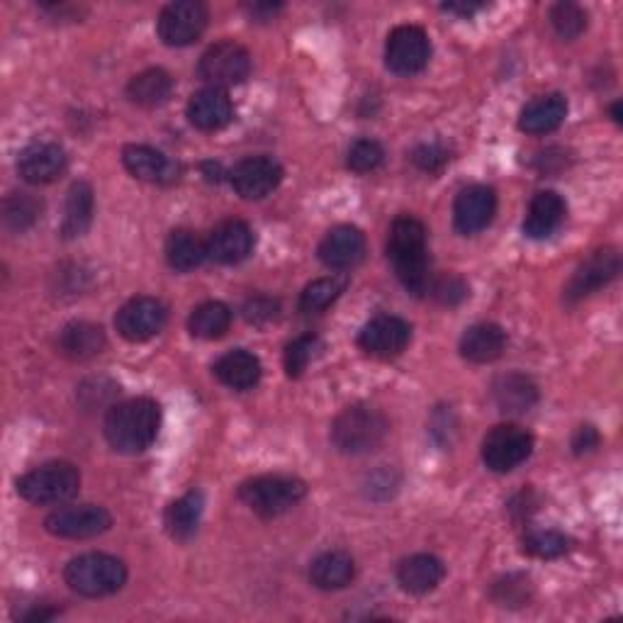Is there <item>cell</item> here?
<instances>
[{"label": "cell", "instance_id": "obj_41", "mask_svg": "<svg viewBox=\"0 0 623 623\" xmlns=\"http://www.w3.org/2000/svg\"><path fill=\"white\" fill-rule=\"evenodd\" d=\"M278 314H281V302L269 295L249 298L244 304H241V316L253 326L271 324L278 320Z\"/></svg>", "mask_w": 623, "mask_h": 623}, {"label": "cell", "instance_id": "obj_19", "mask_svg": "<svg viewBox=\"0 0 623 623\" xmlns=\"http://www.w3.org/2000/svg\"><path fill=\"white\" fill-rule=\"evenodd\" d=\"M208 257L222 265H234L251 257L253 232L247 222L227 220L212 229L208 237Z\"/></svg>", "mask_w": 623, "mask_h": 623}, {"label": "cell", "instance_id": "obj_10", "mask_svg": "<svg viewBox=\"0 0 623 623\" xmlns=\"http://www.w3.org/2000/svg\"><path fill=\"white\" fill-rule=\"evenodd\" d=\"M431 59L429 34L416 24H400L385 42V67L398 76L422 71Z\"/></svg>", "mask_w": 623, "mask_h": 623}, {"label": "cell", "instance_id": "obj_42", "mask_svg": "<svg viewBox=\"0 0 623 623\" xmlns=\"http://www.w3.org/2000/svg\"><path fill=\"white\" fill-rule=\"evenodd\" d=\"M494 600H498L502 606H521L529 602L531 596V584L526 577H519V575H510L500 580L494 584Z\"/></svg>", "mask_w": 623, "mask_h": 623}, {"label": "cell", "instance_id": "obj_25", "mask_svg": "<svg viewBox=\"0 0 623 623\" xmlns=\"http://www.w3.org/2000/svg\"><path fill=\"white\" fill-rule=\"evenodd\" d=\"M103 326L91 322H71L61 329L59 334V353L67 355L69 361H91L105 349Z\"/></svg>", "mask_w": 623, "mask_h": 623}, {"label": "cell", "instance_id": "obj_7", "mask_svg": "<svg viewBox=\"0 0 623 623\" xmlns=\"http://www.w3.org/2000/svg\"><path fill=\"white\" fill-rule=\"evenodd\" d=\"M251 73V54L244 47L232 40L212 44L198 61V76L208 83V88L239 86L249 79Z\"/></svg>", "mask_w": 623, "mask_h": 623}, {"label": "cell", "instance_id": "obj_49", "mask_svg": "<svg viewBox=\"0 0 623 623\" xmlns=\"http://www.w3.org/2000/svg\"><path fill=\"white\" fill-rule=\"evenodd\" d=\"M612 118H614L616 124H621V103H614V105H612Z\"/></svg>", "mask_w": 623, "mask_h": 623}, {"label": "cell", "instance_id": "obj_38", "mask_svg": "<svg viewBox=\"0 0 623 623\" xmlns=\"http://www.w3.org/2000/svg\"><path fill=\"white\" fill-rule=\"evenodd\" d=\"M320 351H322V339L316 334H302L298 339H292L285 346V355H283L285 373L290 378H300L304 371H308V365L316 359V353Z\"/></svg>", "mask_w": 623, "mask_h": 623}, {"label": "cell", "instance_id": "obj_6", "mask_svg": "<svg viewBox=\"0 0 623 623\" xmlns=\"http://www.w3.org/2000/svg\"><path fill=\"white\" fill-rule=\"evenodd\" d=\"M81 473L67 461H52L18 480V494L30 504H61L79 494Z\"/></svg>", "mask_w": 623, "mask_h": 623}, {"label": "cell", "instance_id": "obj_48", "mask_svg": "<svg viewBox=\"0 0 623 623\" xmlns=\"http://www.w3.org/2000/svg\"><path fill=\"white\" fill-rule=\"evenodd\" d=\"M482 3H446L443 6V10L446 12H453V16H461V18H470V16H475V12H480Z\"/></svg>", "mask_w": 623, "mask_h": 623}, {"label": "cell", "instance_id": "obj_40", "mask_svg": "<svg viewBox=\"0 0 623 623\" xmlns=\"http://www.w3.org/2000/svg\"><path fill=\"white\" fill-rule=\"evenodd\" d=\"M385 161V149L375 139H359L353 142L349 154H346V167L355 173H371L383 167Z\"/></svg>", "mask_w": 623, "mask_h": 623}, {"label": "cell", "instance_id": "obj_9", "mask_svg": "<svg viewBox=\"0 0 623 623\" xmlns=\"http://www.w3.org/2000/svg\"><path fill=\"white\" fill-rule=\"evenodd\" d=\"M210 20L208 8L200 0H178L161 10L157 32L167 47H188L205 32Z\"/></svg>", "mask_w": 623, "mask_h": 623}, {"label": "cell", "instance_id": "obj_23", "mask_svg": "<svg viewBox=\"0 0 623 623\" xmlns=\"http://www.w3.org/2000/svg\"><path fill=\"white\" fill-rule=\"evenodd\" d=\"M565 200L555 190H541L531 198L524 220V234L529 239H549L565 220Z\"/></svg>", "mask_w": 623, "mask_h": 623}, {"label": "cell", "instance_id": "obj_17", "mask_svg": "<svg viewBox=\"0 0 623 623\" xmlns=\"http://www.w3.org/2000/svg\"><path fill=\"white\" fill-rule=\"evenodd\" d=\"M316 253H320V261L326 269L349 271L353 265H359L365 257V237L361 229L351 224H339L329 229Z\"/></svg>", "mask_w": 623, "mask_h": 623}, {"label": "cell", "instance_id": "obj_11", "mask_svg": "<svg viewBox=\"0 0 623 623\" xmlns=\"http://www.w3.org/2000/svg\"><path fill=\"white\" fill-rule=\"evenodd\" d=\"M112 526V516L105 506L98 504H79L63 506L44 519V529L57 539L83 541L105 533Z\"/></svg>", "mask_w": 623, "mask_h": 623}, {"label": "cell", "instance_id": "obj_35", "mask_svg": "<svg viewBox=\"0 0 623 623\" xmlns=\"http://www.w3.org/2000/svg\"><path fill=\"white\" fill-rule=\"evenodd\" d=\"M42 218V200L32 193H10L3 202V227L12 234H24Z\"/></svg>", "mask_w": 623, "mask_h": 623}, {"label": "cell", "instance_id": "obj_5", "mask_svg": "<svg viewBox=\"0 0 623 623\" xmlns=\"http://www.w3.org/2000/svg\"><path fill=\"white\" fill-rule=\"evenodd\" d=\"M304 494H308V485L290 475H261L247 480L244 485L239 488V500L244 502L253 514L263 519L288 514L292 506H298L304 500Z\"/></svg>", "mask_w": 623, "mask_h": 623}, {"label": "cell", "instance_id": "obj_21", "mask_svg": "<svg viewBox=\"0 0 623 623\" xmlns=\"http://www.w3.org/2000/svg\"><path fill=\"white\" fill-rule=\"evenodd\" d=\"M567 118V100L561 93L533 98L519 114V130L526 134L555 132Z\"/></svg>", "mask_w": 623, "mask_h": 623}, {"label": "cell", "instance_id": "obj_13", "mask_svg": "<svg viewBox=\"0 0 623 623\" xmlns=\"http://www.w3.org/2000/svg\"><path fill=\"white\" fill-rule=\"evenodd\" d=\"M619 273H621V253L612 247L596 249L592 257L584 259L577 265V271L572 273L570 283L565 288V302L572 304L584 300L587 295H592V292L616 281Z\"/></svg>", "mask_w": 623, "mask_h": 623}, {"label": "cell", "instance_id": "obj_22", "mask_svg": "<svg viewBox=\"0 0 623 623\" xmlns=\"http://www.w3.org/2000/svg\"><path fill=\"white\" fill-rule=\"evenodd\" d=\"M492 400L504 414H526L539 402V388L524 373H506L492 383Z\"/></svg>", "mask_w": 623, "mask_h": 623}, {"label": "cell", "instance_id": "obj_44", "mask_svg": "<svg viewBox=\"0 0 623 623\" xmlns=\"http://www.w3.org/2000/svg\"><path fill=\"white\" fill-rule=\"evenodd\" d=\"M431 295H434L441 304H449V308H455L468 298V283L463 278L458 275H443L439 278L436 283H431Z\"/></svg>", "mask_w": 623, "mask_h": 623}, {"label": "cell", "instance_id": "obj_31", "mask_svg": "<svg viewBox=\"0 0 623 623\" xmlns=\"http://www.w3.org/2000/svg\"><path fill=\"white\" fill-rule=\"evenodd\" d=\"M122 163L139 181L161 183L171 175V161L159 149L147 144H130L122 151Z\"/></svg>", "mask_w": 623, "mask_h": 623}, {"label": "cell", "instance_id": "obj_28", "mask_svg": "<svg viewBox=\"0 0 623 623\" xmlns=\"http://www.w3.org/2000/svg\"><path fill=\"white\" fill-rule=\"evenodd\" d=\"M355 577V563L346 551H326L316 555L310 565V582L322 592L349 587Z\"/></svg>", "mask_w": 623, "mask_h": 623}, {"label": "cell", "instance_id": "obj_45", "mask_svg": "<svg viewBox=\"0 0 623 623\" xmlns=\"http://www.w3.org/2000/svg\"><path fill=\"white\" fill-rule=\"evenodd\" d=\"M596 446H600V434H596L594 426H580L575 431V436H572V451H575L577 455L590 453Z\"/></svg>", "mask_w": 623, "mask_h": 623}, {"label": "cell", "instance_id": "obj_14", "mask_svg": "<svg viewBox=\"0 0 623 623\" xmlns=\"http://www.w3.org/2000/svg\"><path fill=\"white\" fill-rule=\"evenodd\" d=\"M237 195L244 200H263L283 181V167L271 157H249L229 173Z\"/></svg>", "mask_w": 623, "mask_h": 623}, {"label": "cell", "instance_id": "obj_2", "mask_svg": "<svg viewBox=\"0 0 623 623\" xmlns=\"http://www.w3.org/2000/svg\"><path fill=\"white\" fill-rule=\"evenodd\" d=\"M105 439L118 453H142L157 441L161 429V406L149 398L112 404L105 414Z\"/></svg>", "mask_w": 623, "mask_h": 623}, {"label": "cell", "instance_id": "obj_20", "mask_svg": "<svg viewBox=\"0 0 623 623\" xmlns=\"http://www.w3.org/2000/svg\"><path fill=\"white\" fill-rule=\"evenodd\" d=\"M188 122L200 132H218L234 118L232 100L220 88H202L188 100Z\"/></svg>", "mask_w": 623, "mask_h": 623}, {"label": "cell", "instance_id": "obj_15", "mask_svg": "<svg viewBox=\"0 0 623 623\" xmlns=\"http://www.w3.org/2000/svg\"><path fill=\"white\" fill-rule=\"evenodd\" d=\"M412 341V326L400 316L380 314L368 322L359 334V346L375 359H395Z\"/></svg>", "mask_w": 623, "mask_h": 623}, {"label": "cell", "instance_id": "obj_3", "mask_svg": "<svg viewBox=\"0 0 623 623\" xmlns=\"http://www.w3.org/2000/svg\"><path fill=\"white\" fill-rule=\"evenodd\" d=\"M388 419L368 404L346 406L332 424V443L346 455H365L375 451L388 436Z\"/></svg>", "mask_w": 623, "mask_h": 623}, {"label": "cell", "instance_id": "obj_47", "mask_svg": "<svg viewBox=\"0 0 623 623\" xmlns=\"http://www.w3.org/2000/svg\"><path fill=\"white\" fill-rule=\"evenodd\" d=\"M57 616H59L57 609H44V606H40V609H30L28 614H22L20 621H22V623H44V621L57 619Z\"/></svg>", "mask_w": 623, "mask_h": 623}, {"label": "cell", "instance_id": "obj_18", "mask_svg": "<svg viewBox=\"0 0 623 623\" xmlns=\"http://www.w3.org/2000/svg\"><path fill=\"white\" fill-rule=\"evenodd\" d=\"M67 171V151L57 142H34L18 159V173L32 185H47Z\"/></svg>", "mask_w": 623, "mask_h": 623}, {"label": "cell", "instance_id": "obj_39", "mask_svg": "<svg viewBox=\"0 0 623 623\" xmlns=\"http://www.w3.org/2000/svg\"><path fill=\"white\" fill-rule=\"evenodd\" d=\"M551 28L561 40H577V37L587 30V12L575 3H555L549 12Z\"/></svg>", "mask_w": 623, "mask_h": 623}, {"label": "cell", "instance_id": "obj_1", "mask_svg": "<svg viewBox=\"0 0 623 623\" xmlns=\"http://www.w3.org/2000/svg\"><path fill=\"white\" fill-rule=\"evenodd\" d=\"M388 259L395 269V275L406 292L422 298L431 290L429 273V249H426V227L412 214H402L390 227L388 234Z\"/></svg>", "mask_w": 623, "mask_h": 623}, {"label": "cell", "instance_id": "obj_34", "mask_svg": "<svg viewBox=\"0 0 623 623\" xmlns=\"http://www.w3.org/2000/svg\"><path fill=\"white\" fill-rule=\"evenodd\" d=\"M229 324H232V310H229L224 302H214V300L198 304L188 320L190 334L205 341L224 336Z\"/></svg>", "mask_w": 623, "mask_h": 623}, {"label": "cell", "instance_id": "obj_16", "mask_svg": "<svg viewBox=\"0 0 623 623\" xmlns=\"http://www.w3.org/2000/svg\"><path fill=\"white\" fill-rule=\"evenodd\" d=\"M498 212V193L490 185H470L453 202V224L461 234H478L488 229Z\"/></svg>", "mask_w": 623, "mask_h": 623}, {"label": "cell", "instance_id": "obj_27", "mask_svg": "<svg viewBox=\"0 0 623 623\" xmlns=\"http://www.w3.org/2000/svg\"><path fill=\"white\" fill-rule=\"evenodd\" d=\"M506 346V332L500 324L482 322L465 329L461 339V355L470 363H492L498 361Z\"/></svg>", "mask_w": 623, "mask_h": 623}, {"label": "cell", "instance_id": "obj_30", "mask_svg": "<svg viewBox=\"0 0 623 623\" xmlns=\"http://www.w3.org/2000/svg\"><path fill=\"white\" fill-rule=\"evenodd\" d=\"M202 510H205V498H202V492L198 490L188 492L181 500L171 502L167 514H163V526H167L169 536L175 541L193 539L200 526Z\"/></svg>", "mask_w": 623, "mask_h": 623}, {"label": "cell", "instance_id": "obj_8", "mask_svg": "<svg viewBox=\"0 0 623 623\" xmlns=\"http://www.w3.org/2000/svg\"><path fill=\"white\" fill-rule=\"evenodd\" d=\"M533 451V436L519 424H500L494 426L482 441V463L492 473H510L519 468Z\"/></svg>", "mask_w": 623, "mask_h": 623}, {"label": "cell", "instance_id": "obj_4", "mask_svg": "<svg viewBox=\"0 0 623 623\" xmlns=\"http://www.w3.org/2000/svg\"><path fill=\"white\" fill-rule=\"evenodd\" d=\"M63 580H67V584L76 594L98 600V596H110L124 587L127 567L120 557L114 555L86 553L73 557V561L63 567Z\"/></svg>", "mask_w": 623, "mask_h": 623}, {"label": "cell", "instance_id": "obj_32", "mask_svg": "<svg viewBox=\"0 0 623 623\" xmlns=\"http://www.w3.org/2000/svg\"><path fill=\"white\" fill-rule=\"evenodd\" d=\"M208 259V244L190 229H175L167 241V261L173 271L190 273Z\"/></svg>", "mask_w": 623, "mask_h": 623}, {"label": "cell", "instance_id": "obj_33", "mask_svg": "<svg viewBox=\"0 0 623 623\" xmlns=\"http://www.w3.org/2000/svg\"><path fill=\"white\" fill-rule=\"evenodd\" d=\"M171 93H173V79L171 73L163 69H147L142 73H137L130 86H127V98H130L134 105H142V108H157L161 103H167Z\"/></svg>", "mask_w": 623, "mask_h": 623}, {"label": "cell", "instance_id": "obj_43", "mask_svg": "<svg viewBox=\"0 0 623 623\" xmlns=\"http://www.w3.org/2000/svg\"><path fill=\"white\" fill-rule=\"evenodd\" d=\"M451 159L449 154V149L443 147L441 142H426V144H419L414 151H412V163L419 169V171H424V173H436L441 171L443 167H446Z\"/></svg>", "mask_w": 623, "mask_h": 623}, {"label": "cell", "instance_id": "obj_36", "mask_svg": "<svg viewBox=\"0 0 623 623\" xmlns=\"http://www.w3.org/2000/svg\"><path fill=\"white\" fill-rule=\"evenodd\" d=\"M346 285L349 281L343 275H329L320 278V281H312L300 292V312H324L329 304H334L343 295Z\"/></svg>", "mask_w": 623, "mask_h": 623}, {"label": "cell", "instance_id": "obj_37", "mask_svg": "<svg viewBox=\"0 0 623 623\" xmlns=\"http://www.w3.org/2000/svg\"><path fill=\"white\" fill-rule=\"evenodd\" d=\"M567 551L570 539L555 529L531 531L524 536V553L541 557V561H555V557H563Z\"/></svg>", "mask_w": 623, "mask_h": 623}, {"label": "cell", "instance_id": "obj_29", "mask_svg": "<svg viewBox=\"0 0 623 623\" xmlns=\"http://www.w3.org/2000/svg\"><path fill=\"white\" fill-rule=\"evenodd\" d=\"M96 198L91 183L79 181L69 188L67 202H63V218H61V234L63 239H79L88 232L93 222Z\"/></svg>", "mask_w": 623, "mask_h": 623}, {"label": "cell", "instance_id": "obj_24", "mask_svg": "<svg viewBox=\"0 0 623 623\" xmlns=\"http://www.w3.org/2000/svg\"><path fill=\"white\" fill-rule=\"evenodd\" d=\"M212 373L222 385L244 392V390L259 385L263 368L253 353H249L244 349H234V351L224 353L222 359H218V363H214V368H212Z\"/></svg>", "mask_w": 623, "mask_h": 623}, {"label": "cell", "instance_id": "obj_26", "mask_svg": "<svg viewBox=\"0 0 623 623\" xmlns=\"http://www.w3.org/2000/svg\"><path fill=\"white\" fill-rule=\"evenodd\" d=\"M443 575H446V567H443L436 555H429V553H416L404 557L398 567L400 587L410 594H426L431 590H436Z\"/></svg>", "mask_w": 623, "mask_h": 623}, {"label": "cell", "instance_id": "obj_12", "mask_svg": "<svg viewBox=\"0 0 623 623\" xmlns=\"http://www.w3.org/2000/svg\"><path fill=\"white\" fill-rule=\"evenodd\" d=\"M167 320H169L167 304L157 298L139 295L122 304L118 316H114V326H118V334L122 339L139 343L157 336L161 329L167 326Z\"/></svg>", "mask_w": 623, "mask_h": 623}, {"label": "cell", "instance_id": "obj_46", "mask_svg": "<svg viewBox=\"0 0 623 623\" xmlns=\"http://www.w3.org/2000/svg\"><path fill=\"white\" fill-rule=\"evenodd\" d=\"M244 10L253 22H269L283 10V6L281 3H247Z\"/></svg>", "mask_w": 623, "mask_h": 623}]
</instances>
